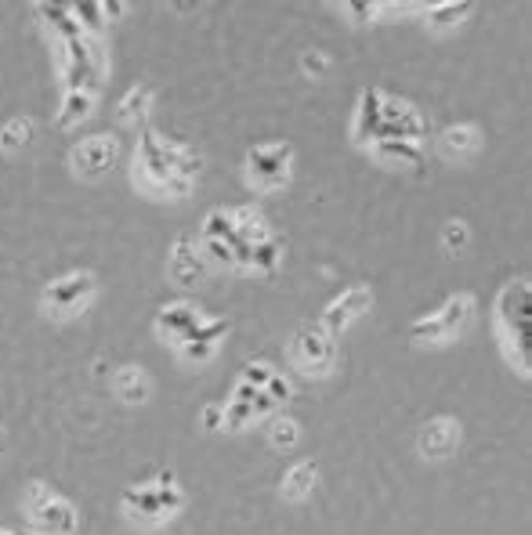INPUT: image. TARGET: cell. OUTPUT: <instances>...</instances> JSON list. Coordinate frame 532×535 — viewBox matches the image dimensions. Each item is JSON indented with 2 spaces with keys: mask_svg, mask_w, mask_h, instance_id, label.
I'll use <instances>...</instances> for the list:
<instances>
[{
  "mask_svg": "<svg viewBox=\"0 0 532 535\" xmlns=\"http://www.w3.org/2000/svg\"><path fill=\"white\" fill-rule=\"evenodd\" d=\"M500 318H503L511 340L518 344V366H521V373H528V286L525 283H511L500 293Z\"/></svg>",
  "mask_w": 532,
  "mask_h": 535,
  "instance_id": "1",
  "label": "cell"
},
{
  "mask_svg": "<svg viewBox=\"0 0 532 535\" xmlns=\"http://www.w3.org/2000/svg\"><path fill=\"white\" fill-rule=\"evenodd\" d=\"M246 163H250V174L257 177L261 185L276 189V185H283V182H287L290 145H261V149H253V152L246 156Z\"/></svg>",
  "mask_w": 532,
  "mask_h": 535,
  "instance_id": "2",
  "label": "cell"
},
{
  "mask_svg": "<svg viewBox=\"0 0 532 535\" xmlns=\"http://www.w3.org/2000/svg\"><path fill=\"white\" fill-rule=\"evenodd\" d=\"M116 152H120V145L113 138L95 134V138H87V141H80L73 149V163H76L80 174H102V170H109L116 163Z\"/></svg>",
  "mask_w": 532,
  "mask_h": 535,
  "instance_id": "3",
  "label": "cell"
},
{
  "mask_svg": "<svg viewBox=\"0 0 532 535\" xmlns=\"http://www.w3.org/2000/svg\"><path fill=\"white\" fill-rule=\"evenodd\" d=\"M370 301H373V297H370L366 286H355V290H348L344 297H337V301L326 308V315H322V333H326V336H337L355 315L370 308Z\"/></svg>",
  "mask_w": 532,
  "mask_h": 535,
  "instance_id": "4",
  "label": "cell"
},
{
  "mask_svg": "<svg viewBox=\"0 0 532 535\" xmlns=\"http://www.w3.org/2000/svg\"><path fill=\"white\" fill-rule=\"evenodd\" d=\"M297 359L305 373H326L333 366V340L322 329H301L297 333Z\"/></svg>",
  "mask_w": 532,
  "mask_h": 535,
  "instance_id": "5",
  "label": "cell"
},
{
  "mask_svg": "<svg viewBox=\"0 0 532 535\" xmlns=\"http://www.w3.org/2000/svg\"><path fill=\"white\" fill-rule=\"evenodd\" d=\"M457 441H460V427L453 420H431L424 430H420V453L427 460H442V456H450L457 449Z\"/></svg>",
  "mask_w": 532,
  "mask_h": 535,
  "instance_id": "6",
  "label": "cell"
},
{
  "mask_svg": "<svg viewBox=\"0 0 532 535\" xmlns=\"http://www.w3.org/2000/svg\"><path fill=\"white\" fill-rule=\"evenodd\" d=\"M91 290H95V279H91V276H69V279L51 283L47 304H51L55 311H73V308H80L87 297H91Z\"/></svg>",
  "mask_w": 532,
  "mask_h": 535,
  "instance_id": "7",
  "label": "cell"
},
{
  "mask_svg": "<svg viewBox=\"0 0 532 535\" xmlns=\"http://www.w3.org/2000/svg\"><path fill=\"white\" fill-rule=\"evenodd\" d=\"M33 517H37V524H40L47 535H69V531L76 528V514H73V506H69L65 499H58V496L44 499V503L33 510Z\"/></svg>",
  "mask_w": 532,
  "mask_h": 535,
  "instance_id": "8",
  "label": "cell"
},
{
  "mask_svg": "<svg viewBox=\"0 0 532 535\" xmlns=\"http://www.w3.org/2000/svg\"><path fill=\"white\" fill-rule=\"evenodd\" d=\"M381 106H384V95L377 87L363 91V102H359V120H355V138L366 141V138H377L381 131Z\"/></svg>",
  "mask_w": 532,
  "mask_h": 535,
  "instance_id": "9",
  "label": "cell"
},
{
  "mask_svg": "<svg viewBox=\"0 0 532 535\" xmlns=\"http://www.w3.org/2000/svg\"><path fill=\"white\" fill-rule=\"evenodd\" d=\"M200 322H203V318H200V311H196L193 304H170V308L159 311V329L174 333L177 340H185Z\"/></svg>",
  "mask_w": 532,
  "mask_h": 535,
  "instance_id": "10",
  "label": "cell"
},
{
  "mask_svg": "<svg viewBox=\"0 0 532 535\" xmlns=\"http://www.w3.org/2000/svg\"><path fill=\"white\" fill-rule=\"evenodd\" d=\"M170 276H174L177 283H185V286H196V283L203 279V264H200V260H196V253L189 250V239L177 242L174 260H170Z\"/></svg>",
  "mask_w": 532,
  "mask_h": 535,
  "instance_id": "11",
  "label": "cell"
},
{
  "mask_svg": "<svg viewBox=\"0 0 532 535\" xmlns=\"http://www.w3.org/2000/svg\"><path fill=\"white\" fill-rule=\"evenodd\" d=\"M315 478H319V467H315L312 460H301V463H294L290 474L283 478V492H287L290 499H305V496L315 488Z\"/></svg>",
  "mask_w": 532,
  "mask_h": 535,
  "instance_id": "12",
  "label": "cell"
},
{
  "mask_svg": "<svg viewBox=\"0 0 532 535\" xmlns=\"http://www.w3.org/2000/svg\"><path fill=\"white\" fill-rule=\"evenodd\" d=\"M438 149L446 152V156L475 152V149H478V131H475V127H450V131H442V138H438Z\"/></svg>",
  "mask_w": 532,
  "mask_h": 535,
  "instance_id": "13",
  "label": "cell"
},
{
  "mask_svg": "<svg viewBox=\"0 0 532 535\" xmlns=\"http://www.w3.org/2000/svg\"><path fill=\"white\" fill-rule=\"evenodd\" d=\"M116 395H120L124 402H145V395H149V384H145L142 369H134V366L120 369V373H116Z\"/></svg>",
  "mask_w": 532,
  "mask_h": 535,
  "instance_id": "14",
  "label": "cell"
},
{
  "mask_svg": "<svg viewBox=\"0 0 532 535\" xmlns=\"http://www.w3.org/2000/svg\"><path fill=\"white\" fill-rule=\"evenodd\" d=\"M438 315V322H442V329H446V336H453L464 322H468V315H471V297H453L446 308H442V311H434Z\"/></svg>",
  "mask_w": 532,
  "mask_h": 535,
  "instance_id": "15",
  "label": "cell"
},
{
  "mask_svg": "<svg viewBox=\"0 0 532 535\" xmlns=\"http://www.w3.org/2000/svg\"><path fill=\"white\" fill-rule=\"evenodd\" d=\"M124 506H127V510H138L142 517H163V506H159V499H156L152 488H131V492L124 496Z\"/></svg>",
  "mask_w": 532,
  "mask_h": 535,
  "instance_id": "16",
  "label": "cell"
},
{
  "mask_svg": "<svg viewBox=\"0 0 532 535\" xmlns=\"http://www.w3.org/2000/svg\"><path fill=\"white\" fill-rule=\"evenodd\" d=\"M87 109H91V91H69V95H65V106H62V116H58V123H62V127H73L76 120H83V116H87Z\"/></svg>",
  "mask_w": 532,
  "mask_h": 535,
  "instance_id": "17",
  "label": "cell"
},
{
  "mask_svg": "<svg viewBox=\"0 0 532 535\" xmlns=\"http://www.w3.org/2000/svg\"><path fill=\"white\" fill-rule=\"evenodd\" d=\"M279 242L276 239H264V242H253L250 250V268H261V272H272V268L279 264Z\"/></svg>",
  "mask_w": 532,
  "mask_h": 535,
  "instance_id": "18",
  "label": "cell"
},
{
  "mask_svg": "<svg viewBox=\"0 0 532 535\" xmlns=\"http://www.w3.org/2000/svg\"><path fill=\"white\" fill-rule=\"evenodd\" d=\"M203 235H207V239L232 242V239H236V221H232V214H225V210H214V214L203 221Z\"/></svg>",
  "mask_w": 532,
  "mask_h": 535,
  "instance_id": "19",
  "label": "cell"
},
{
  "mask_svg": "<svg viewBox=\"0 0 532 535\" xmlns=\"http://www.w3.org/2000/svg\"><path fill=\"white\" fill-rule=\"evenodd\" d=\"M225 333H228V322H221V318H218V322H200V326L182 340V347H185V344H193V347H214V340L225 336Z\"/></svg>",
  "mask_w": 532,
  "mask_h": 535,
  "instance_id": "20",
  "label": "cell"
},
{
  "mask_svg": "<svg viewBox=\"0 0 532 535\" xmlns=\"http://www.w3.org/2000/svg\"><path fill=\"white\" fill-rule=\"evenodd\" d=\"M156 499H159V506H163V514H174L177 506H182V492L174 488V474L170 471H163L159 474V481H156Z\"/></svg>",
  "mask_w": 532,
  "mask_h": 535,
  "instance_id": "21",
  "label": "cell"
},
{
  "mask_svg": "<svg viewBox=\"0 0 532 535\" xmlns=\"http://www.w3.org/2000/svg\"><path fill=\"white\" fill-rule=\"evenodd\" d=\"M145 109H149V87H134V91L124 98V106H120V116L127 123H134V120L145 116Z\"/></svg>",
  "mask_w": 532,
  "mask_h": 535,
  "instance_id": "22",
  "label": "cell"
},
{
  "mask_svg": "<svg viewBox=\"0 0 532 535\" xmlns=\"http://www.w3.org/2000/svg\"><path fill=\"white\" fill-rule=\"evenodd\" d=\"M468 12H471V4H438V8L427 12V22H431V26H453V22H460Z\"/></svg>",
  "mask_w": 532,
  "mask_h": 535,
  "instance_id": "23",
  "label": "cell"
},
{
  "mask_svg": "<svg viewBox=\"0 0 532 535\" xmlns=\"http://www.w3.org/2000/svg\"><path fill=\"white\" fill-rule=\"evenodd\" d=\"M30 134H33V123H30V120H12V123L4 127V134H0V149H19V145L30 141Z\"/></svg>",
  "mask_w": 532,
  "mask_h": 535,
  "instance_id": "24",
  "label": "cell"
},
{
  "mask_svg": "<svg viewBox=\"0 0 532 535\" xmlns=\"http://www.w3.org/2000/svg\"><path fill=\"white\" fill-rule=\"evenodd\" d=\"M377 152H381V156H395V159L420 163V149L409 145V141H399V138H384V141H377Z\"/></svg>",
  "mask_w": 532,
  "mask_h": 535,
  "instance_id": "25",
  "label": "cell"
},
{
  "mask_svg": "<svg viewBox=\"0 0 532 535\" xmlns=\"http://www.w3.org/2000/svg\"><path fill=\"white\" fill-rule=\"evenodd\" d=\"M250 420H253V405H250V402H236V398H232V402L225 405V423H221V427L239 430V427H243V423H250Z\"/></svg>",
  "mask_w": 532,
  "mask_h": 535,
  "instance_id": "26",
  "label": "cell"
},
{
  "mask_svg": "<svg viewBox=\"0 0 532 535\" xmlns=\"http://www.w3.org/2000/svg\"><path fill=\"white\" fill-rule=\"evenodd\" d=\"M297 420H290V416H283V420H276L272 423V445H279V449H290V445L297 441Z\"/></svg>",
  "mask_w": 532,
  "mask_h": 535,
  "instance_id": "27",
  "label": "cell"
},
{
  "mask_svg": "<svg viewBox=\"0 0 532 535\" xmlns=\"http://www.w3.org/2000/svg\"><path fill=\"white\" fill-rule=\"evenodd\" d=\"M73 12V19H83L80 22V30H99L102 26V4H76V8H69Z\"/></svg>",
  "mask_w": 532,
  "mask_h": 535,
  "instance_id": "28",
  "label": "cell"
},
{
  "mask_svg": "<svg viewBox=\"0 0 532 535\" xmlns=\"http://www.w3.org/2000/svg\"><path fill=\"white\" fill-rule=\"evenodd\" d=\"M269 380H272V366H264V362H250V366H246V373H243V384H250L253 391H257V387H264Z\"/></svg>",
  "mask_w": 532,
  "mask_h": 535,
  "instance_id": "29",
  "label": "cell"
},
{
  "mask_svg": "<svg viewBox=\"0 0 532 535\" xmlns=\"http://www.w3.org/2000/svg\"><path fill=\"white\" fill-rule=\"evenodd\" d=\"M264 395H269L276 405H283V402H290V395H294V391H290V380H283L279 373H272V380L264 384Z\"/></svg>",
  "mask_w": 532,
  "mask_h": 535,
  "instance_id": "30",
  "label": "cell"
},
{
  "mask_svg": "<svg viewBox=\"0 0 532 535\" xmlns=\"http://www.w3.org/2000/svg\"><path fill=\"white\" fill-rule=\"evenodd\" d=\"M442 239H446L450 250H460V246L468 242V225H464V221H450V225H446V235H442Z\"/></svg>",
  "mask_w": 532,
  "mask_h": 535,
  "instance_id": "31",
  "label": "cell"
},
{
  "mask_svg": "<svg viewBox=\"0 0 532 535\" xmlns=\"http://www.w3.org/2000/svg\"><path fill=\"white\" fill-rule=\"evenodd\" d=\"M207 253H210V260H218V264H236L232 246L221 242V239H207Z\"/></svg>",
  "mask_w": 532,
  "mask_h": 535,
  "instance_id": "32",
  "label": "cell"
},
{
  "mask_svg": "<svg viewBox=\"0 0 532 535\" xmlns=\"http://www.w3.org/2000/svg\"><path fill=\"white\" fill-rule=\"evenodd\" d=\"M221 423H225V405H207V409H203V427H207V430H218Z\"/></svg>",
  "mask_w": 532,
  "mask_h": 535,
  "instance_id": "33",
  "label": "cell"
},
{
  "mask_svg": "<svg viewBox=\"0 0 532 535\" xmlns=\"http://www.w3.org/2000/svg\"><path fill=\"white\" fill-rule=\"evenodd\" d=\"M348 12H355L359 19H370V15L377 12V4H348Z\"/></svg>",
  "mask_w": 532,
  "mask_h": 535,
  "instance_id": "34",
  "label": "cell"
},
{
  "mask_svg": "<svg viewBox=\"0 0 532 535\" xmlns=\"http://www.w3.org/2000/svg\"><path fill=\"white\" fill-rule=\"evenodd\" d=\"M305 69H315V72H319V69H322V58H319V55H308V58H305Z\"/></svg>",
  "mask_w": 532,
  "mask_h": 535,
  "instance_id": "35",
  "label": "cell"
},
{
  "mask_svg": "<svg viewBox=\"0 0 532 535\" xmlns=\"http://www.w3.org/2000/svg\"><path fill=\"white\" fill-rule=\"evenodd\" d=\"M4 535H15V531H4Z\"/></svg>",
  "mask_w": 532,
  "mask_h": 535,
  "instance_id": "36",
  "label": "cell"
}]
</instances>
